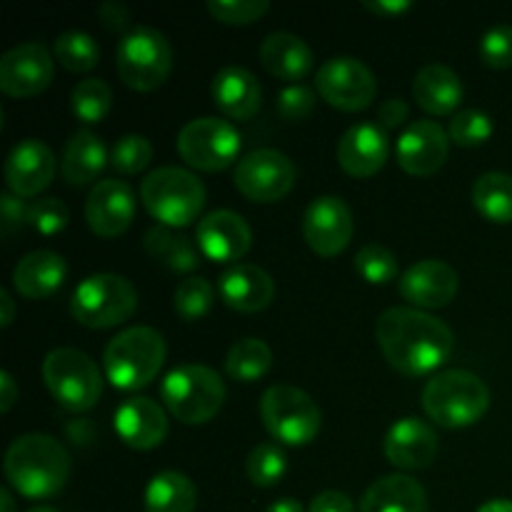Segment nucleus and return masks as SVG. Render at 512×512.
<instances>
[{
	"mask_svg": "<svg viewBox=\"0 0 512 512\" xmlns=\"http://www.w3.org/2000/svg\"><path fill=\"white\" fill-rule=\"evenodd\" d=\"M375 340L385 360L405 375H428L453 355L455 333L448 323L420 308L383 310L375 320Z\"/></svg>",
	"mask_w": 512,
	"mask_h": 512,
	"instance_id": "obj_1",
	"label": "nucleus"
},
{
	"mask_svg": "<svg viewBox=\"0 0 512 512\" xmlns=\"http://www.w3.org/2000/svg\"><path fill=\"white\" fill-rule=\"evenodd\" d=\"M68 448L58 438L45 433H28L8 445L3 458L5 480L15 493L30 500L58 495L70 478Z\"/></svg>",
	"mask_w": 512,
	"mask_h": 512,
	"instance_id": "obj_2",
	"label": "nucleus"
},
{
	"mask_svg": "<svg viewBox=\"0 0 512 512\" xmlns=\"http://www.w3.org/2000/svg\"><path fill=\"white\" fill-rule=\"evenodd\" d=\"M165 338L150 325H130L108 340L103 350L105 378L118 390L148 388L165 363Z\"/></svg>",
	"mask_w": 512,
	"mask_h": 512,
	"instance_id": "obj_3",
	"label": "nucleus"
},
{
	"mask_svg": "<svg viewBox=\"0 0 512 512\" xmlns=\"http://www.w3.org/2000/svg\"><path fill=\"white\" fill-rule=\"evenodd\" d=\"M490 408V388L465 368L440 370L425 383L423 410L440 428H468Z\"/></svg>",
	"mask_w": 512,
	"mask_h": 512,
	"instance_id": "obj_4",
	"label": "nucleus"
},
{
	"mask_svg": "<svg viewBox=\"0 0 512 512\" xmlns=\"http://www.w3.org/2000/svg\"><path fill=\"white\" fill-rule=\"evenodd\" d=\"M205 185L193 170L180 165H160L140 183L145 210L165 228H185L200 218L205 208Z\"/></svg>",
	"mask_w": 512,
	"mask_h": 512,
	"instance_id": "obj_5",
	"label": "nucleus"
},
{
	"mask_svg": "<svg viewBox=\"0 0 512 512\" xmlns=\"http://www.w3.org/2000/svg\"><path fill=\"white\" fill-rule=\"evenodd\" d=\"M223 378L210 365L185 363L170 370L160 383V398L165 410L185 425H205L225 405Z\"/></svg>",
	"mask_w": 512,
	"mask_h": 512,
	"instance_id": "obj_6",
	"label": "nucleus"
},
{
	"mask_svg": "<svg viewBox=\"0 0 512 512\" xmlns=\"http://www.w3.org/2000/svg\"><path fill=\"white\" fill-rule=\"evenodd\" d=\"M138 290L125 275L93 273L80 280L70 298V313L80 325L93 330L115 328L133 318Z\"/></svg>",
	"mask_w": 512,
	"mask_h": 512,
	"instance_id": "obj_7",
	"label": "nucleus"
},
{
	"mask_svg": "<svg viewBox=\"0 0 512 512\" xmlns=\"http://www.w3.org/2000/svg\"><path fill=\"white\" fill-rule=\"evenodd\" d=\"M115 68L128 88L148 93L168 80L173 70V45L153 25L130 28L115 50Z\"/></svg>",
	"mask_w": 512,
	"mask_h": 512,
	"instance_id": "obj_8",
	"label": "nucleus"
},
{
	"mask_svg": "<svg viewBox=\"0 0 512 512\" xmlns=\"http://www.w3.org/2000/svg\"><path fill=\"white\" fill-rule=\"evenodd\" d=\"M43 380L55 400L73 413L95 408L103 395L98 363L78 348H55L43 360Z\"/></svg>",
	"mask_w": 512,
	"mask_h": 512,
	"instance_id": "obj_9",
	"label": "nucleus"
},
{
	"mask_svg": "<svg viewBox=\"0 0 512 512\" xmlns=\"http://www.w3.org/2000/svg\"><path fill=\"white\" fill-rule=\"evenodd\" d=\"M260 420L283 445H308L318 438L323 413L305 390L295 385H270L260 398Z\"/></svg>",
	"mask_w": 512,
	"mask_h": 512,
	"instance_id": "obj_10",
	"label": "nucleus"
},
{
	"mask_svg": "<svg viewBox=\"0 0 512 512\" xmlns=\"http://www.w3.org/2000/svg\"><path fill=\"white\" fill-rule=\"evenodd\" d=\"M238 128L230 120L215 118V115H203V118H193L180 128L178 133V153L190 168L208 170H223L238 160L240 153Z\"/></svg>",
	"mask_w": 512,
	"mask_h": 512,
	"instance_id": "obj_11",
	"label": "nucleus"
},
{
	"mask_svg": "<svg viewBox=\"0 0 512 512\" xmlns=\"http://www.w3.org/2000/svg\"><path fill=\"white\" fill-rule=\"evenodd\" d=\"M233 180L235 188L253 203H275L293 190L298 168L280 150L258 148L238 160Z\"/></svg>",
	"mask_w": 512,
	"mask_h": 512,
	"instance_id": "obj_12",
	"label": "nucleus"
},
{
	"mask_svg": "<svg viewBox=\"0 0 512 512\" xmlns=\"http://www.w3.org/2000/svg\"><path fill=\"white\" fill-rule=\"evenodd\" d=\"M315 90L333 108L355 113L373 103L378 95V80L363 60L353 55H335L315 73Z\"/></svg>",
	"mask_w": 512,
	"mask_h": 512,
	"instance_id": "obj_13",
	"label": "nucleus"
},
{
	"mask_svg": "<svg viewBox=\"0 0 512 512\" xmlns=\"http://www.w3.org/2000/svg\"><path fill=\"white\" fill-rule=\"evenodd\" d=\"M55 75V60L38 40L18 43L0 55V90L10 98L40 95Z\"/></svg>",
	"mask_w": 512,
	"mask_h": 512,
	"instance_id": "obj_14",
	"label": "nucleus"
},
{
	"mask_svg": "<svg viewBox=\"0 0 512 512\" xmlns=\"http://www.w3.org/2000/svg\"><path fill=\"white\" fill-rule=\"evenodd\" d=\"M353 210L338 195H320L310 200L303 215V238L323 258H335L353 240Z\"/></svg>",
	"mask_w": 512,
	"mask_h": 512,
	"instance_id": "obj_15",
	"label": "nucleus"
},
{
	"mask_svg": "<svg viewBox=\"0 0 512 512\" xmlns=\"http://www.w3.org/2000/svg\"><path fill=\"white\" fill-rule=\"evenodd\" d=\"M450 153V135L438 120L420 118L405 125L395 143V158L398 165L410 175H428L438 173L445 165Z\"/></svg>",
	"mask_w": 512,
	"mask_h": 512,
	"instance_id": "obj_16",
	"label": "nucleus"
},
{
	"mask_svg": "<svg viewBox=\"0 0 512 512\" xmlns=\"http://www.w3.org/2000/svg\"><path fill=\"white\" fill-rule=\"evenodd\" d=\"M58 160L50 145L38 138H25L10 148L5 158V185L18 198H38L55 178Z\"/></svg>",
	"mask_w": 512,
	"mask_h": 512,
	"instance_id": "obj_17",
	"label": "nucleus"
},
{
	"mask_svg": "<svg viewBox=\"0 0 512 512\" xmlns=\"http://www.w3.org/2000/svg\"><path fill=\"white\" fill-rule=\"evenodd\" d=\"M200 255L213 263H238L253 245V230L248 220L235 210H213L203 215L195 228Z\"/></svg>",
	"mask_w": 512,
	"mask_h": 512,
	"instance_id": "obj_18",
	"label": "nucleus"
},
{
	"mask_svg": "<svg viewBox=\"0 0 512 512\" xmlns=\"http://www.w3.org/2000/svg\"><path fill=\"white\" fill-rule=\"evenodd\" d=\"M135 190L125 180L105 178L93 185L85 200V220L100 238H118L135 218Z\"/></svg>",
	"mask_w": 512,
	"mask_h": 512,
	"instance_id": "obj_19",
	"label": "nucleus"
},
{
	"mask_svg": "<svg viewBox=\"0 0 512 512\" xmlns=\"http://www.w3.org/2000/svg\"><path fill=\"white\" fill-rule=\"evenodd\" d=\"M460 288V278L453 265L443 260H418L410 265L398 280V290L415 308H445L455 300Z\"/></svg>",
	"mask_w": 512,
	"mask_h": 512,
	"instance_id": "obj_20",
	"label": "nucleus"
},
{
	"mask_svg": "<svg viewBox=\"0 0 512 512\" xmlns=\"http://www.w3.org/2000/svg\"><path fill=\"white\" fill-rule=\"evenodd\" d=\"M113 425L125 445L135 450H153L168 435V413L165 405L155 403L148 395H130L115 408Z\"/></svg>",
	"mask_w": 512,
	"mask_h": 512,
	"instance_id": "obj_21",
	"label": "nucleus"
},
{
	"mask_svg": "<svg viewBox=\"0 0 512 512\" xmlns=\"http://www.w3.org/2000/svg\"><path fill=\"white\" fill-rule=\"evenodd\" d=\"M385 458L400 470H420L428 468L440 450L438 433L430 423L408 415L390 425L383 440Z\"/></svg>",
	"mask_w": 512,
	"mask_h": 512,
	"instance_id": "obj_22",
	"label": "nucleus"
},
{
	"mask_svg": "<svg viewBox=\"0 0 512 512\" xmlns=\"http://www.w3.org/2000/svg\"><path fill=\"white\" fill-rule=\"evenodd\" d=\"M390 155L388 130L380 123H355L340 135L338 163L353 178H373Z\"/></svg>",
	"mask_w": 512,
	"mask_h": 512,
	"instance_id": "obj_23",
	"label": "nucleus"
},
{
	"mask_svg": "<svg viewBox=\"0 0 512 512\" xmlns=\"http://www.w3.org/2000/svg\"><path fill=\"white\" fill-rule=\"evenodd\" d=\"M218 293L223 303L238 313H260L273 303L275 280L260 265L235 263L220 273Z\"/></svg>",
	"mask_w": 512,
	"mask_h": 512,
	"instance_id": "obj_24",
	"label": "nucleus"
},
{
	"mask_svg": "<svg viewBox=\"0 0 512 512\" xmlns=\"http://www.w3.org/2000/svg\"><path fill=\"white\" fill-rule=\"evenodd\" d=\"M215 105L233 120H250L263 105L260 80L243 65H223L210 83Z\"/></svg>",
	"mask_w": 512,
	"mask_h": 512,
	"instance_id": "obj_25",
	"label": "nucleus"
},
{
	"mask_svg": "<svg viewBox=\"0 0 512 512\" xmlns=\"http://www.w3.org/2000/svg\"><path fill=\"white\" fill-rule=\"evenodd\" d=\"M68 278V263L55 250L25 253L13 268V288L28 300L50 298Z\"/></svg>",
	"mask_w": 512,
	"mask_h": 512,
	"instance_id": "obj_26",
	"label": "nucleus"
},
{
	"mask_svg": "<svg viewBox=\"0 0 512 512\" xmlns=\"http://www.w3.org/2000/svg\"><path fill=\"white\" fill-rule=\"evenodd\" d=\"M428 493L413 475H383L365 490L360 512H428Z\"/></svg>",
	"mask_w": 512,
	"mask_h": 512,
	"instance_id": "obj_27",
	"label": "nucleus"
},
{
	"mask_svg": "<svg viewBox=\"0 0 512 512\" xmlns=\"http://www.w3.org/2000/svg\"><path fill=\"white\" fill-rule=\"evenodd\" d=\"M260 63L275 78L298 83L313 70L315 55L300 35L278 30V33H270L260 43Z\"/></svg>",
	"mask_w": 512,
	"mask_h": 512,
	"instance_id": "obj_28",
	"label": "nucleus"
},
{
	"mask_svg": "<svg viewBox=\"0 0 512 512\" xmlns=\"http://www.w3.org/2000/svg\"><path fill=\"white\" fill-rule=\"evenodd\" d=\"M463 93L460 75L443 63L423 65L413 80V98L430 115H455Z\"/></svg>",
	"mask_w": 512,
	"mask_h": 512,
	"instance_id": "obj_29",
	"label": "nucleus"
},
{
	"mask_svg": "<svg viewBox=\"0 0 512 512\" xmlns=\"http://www.w3.org/2000/svg\"><path fill=\"white\" fill-rule=\"evenodd\" d=\"M110 155L105 150V143L100 135H95L90 128H80L70 135L65 143L63 160H60V173L75 188L90 185L100 178L103 168L108 165Z\"/></svg>",
	"mask_w": 512,
	"mask_h": 512,
	"instance_id": "obj_30",
	"label": "nucleus"
},
{
	"mask_svg": "<svg viewBox=\"0 0 512 512\" xmlns=\"http://www.w3.org/2000/svg\"><path fill=\"white\" fill-rule=\"evenodd\" d=\"M198 490L185 473L163 470L148 483L143 495L145 512H195Z\"/></svg>",
	"mask_w": 512,
	"mask_h": 512,
	"instance_id": "obj_31",
	"label": "nucleus"
},
{
	"mask_svg": "<svg viewBox=\"0 0 512 512\" xmlns=\"http://www.w3.org/2000/svg\"><path fill=\"white\" fill-rule=\"evenodd\" d=\"M145 250H148L155 260L168 265L170 270H178V273H193L200 265V253L193 245V240L185 238V235L173 233V230L165 228V225H153V228L145 233Z\"/></svg>",
	"mask_w": 512,
	"mask_h": 512,
	"instance_id": "obj_32",
	"label": "nucleus"
},
{
	"mask_svg": "<svg viewBox=\"0 0 512 512\" xmlns=\"http://www.w3.org/2000/svg\"><path fill=\"white\" fill-rule=\"evenodd\" d=\"M473 205L490 223H512V175L490 170L473 183Z\"/></svg>",
	"mask_w": 512,
	"mask_h": 512,
	"instance_id": "obj_33",
	"label": "nucleus"
},
{
	"mask_svg": "<svg viewBox=\"0 0 512 512\" xmlns=\"http://www.w3.org/2000/svg\"><path fill=\"white\" fill-rule=\"evenodd\" d=\"M273 368V350L260 338H240L225 355V370L238 383H255Z\"/></svg>",
	"mask_w": 512,
	"mask_h": 512,
	"instance_id": "obj_34",
	"label": "nucleus"
},
{
	"mask_svg": "<svg viewBox=\"0 0 512 512\" xmlns=\"http://www.w3.org/2000/svg\"><path fill=\"white\" fill-rule=\"evenodd\" d=\"M55 60H60V65L73 73H88L98 65L100 60V48L95 43V38L83 30H65L55 38L53 43Z\"/></svg>",
	"mask_w": 512,
	"mask_h": 512,
	"instance_id": "obj_35",
	"label": "nucleus"
},
{
	"mask_svg": "<svg viewBox=\"0 0 512 512\" xmlns=\"http://www.w3.org/2000/svg\"><path fill=\"white\" fill-rule=\"evenodd\" d=\"M113 105V90L103 78H85L70 93V108L80 123H100Z\"/></svg>",
	"mask_w": 512,
	"mask_h": 512,
	"instance_id": "obj_36",
	"label": "nucleus"
},
{
	"mask_svg": "<svg viewBox=\"0 0 512 512\" xmlns=\"http://www.w3.org/2000/svg\"><path fill=\"white\" fill-rule=\"evenodd\" d=\"M288 470V455L280 443H258L245 460V473L255 488H273Z\"/></svg>",
	"mask_w": 512,
	"mask_h": 512,
	"instance_id": "obj_37",
	"label": "nucleus"
},
{
	"mask_svg": "<svg viewBox=\"0 0 512 512\" xmlns=\"http://www.w3.org/2000/svg\"><path fill=\"white\" fill-rule=\"evenodd\" d=\"M215 303V288L208 278L203 275H190V278L180 280L173 295L175 313L183 320L193 323V320L205 318Z\"/></svg>",
	"mask_w": 512,
	"mask_h": 512,
	"instance_id": "obj_38",
	"label": "nucleus"
},
{
	"mask_svg": "<svg viewBox=\"0 0 512 512\" xmlns=\"http://www.w3.org/2000/svg\"><path fill=\"white\" fill-rule=\"evenodd\" d=\"M153 160V143L145 135L128 133L115 140L110 150V168L123 175H138Z\"/></svg>",
	"mask_w": 512,
	"mask_h": 512,
	"instance_id": "obj_39",
	"label": "nucleus"
},
{
	"mask_svg": "<svg viewBox=\"0 0 512 512\" xmlns=\"http://www.w3.org/2000/svg\"><path fill=\"white\" fill-rule=\"evenodd\" d=\"M355 270L368 280L370 285H385L398 278V258L390 248L380 243H368L355 255Z\"/></svg>",
	"mask_w": 512,
	"mask_h": 512,
	"instance_id": "obj_40",
	"label": "nucleus"
},
{
	"mask_svg": "<svg viewBox=\"0 0 512 512\" xmlns=\"http://www.w3.org/2000/svg\"><path fill=\"white\" fill-rule=\"evenodd\" d=\"M493 130H495L493 118H490L485 110H478V108L458 110L448 125L450 140L458 145H463V148H475V145H483L485 140H490Z\"/></svg>",
	"mask_w": 512,
	"mask_h": 512,
	"instance_id": "obj_41",
	"label": "nucleus"
},
{
	"mask_svg": "<svg viewBox=\"0 0 512 512\" xmlns=\"http://www.w3.org/2000/svg\"><path fill=\"white\" fill-rule=\"evenodd\" d=\"M70 220V210L63 200L58 198H35L28 205V225L33 230H38L40 235H58L60 230H65Z\"/></svg>",
	"mask_w": 512,
	"mask_h": 512,
	"instance_id": "obj_42",
	"label": "nucleus"
},
{
	"mask_svg": "<svg viewBox=\"0 0 512 512\" xmlns=\"http://www.w3.org/2000/svg\"><path fill=\"white\" fill-rule=\"evenodd\" d=\"M270 0H208V13L228 25H248L263 18Z\"/></svg>",
	"mask_w": 512,
	"mask_h": 512,
	"instance_id": "obj_43",
	"label": "nucleus"
},
{
	"mask_svg": "<svg viewBox=\"0 0 512 512\" xmlns=\"http://www.w3.org/2000/svg\"><path fill=\"white\" fill-rule=\"evenodd\" d=\"M480 58L490 68H512V25H493L480 38Z\"/></svg>",
	"mask_w": 512,
	"mask_h": 512,
	"instance_id": "obj_44",
	"label": "nucleus"
},
{
	"mask_svg": "<svg viewBox=\"0 0 512 512\" xmlns=\"http://www.w3.org/2000/svg\"><path fill=\"white\" fill-rule=\"evenodd\" d=\"M315 90L305 83H290L285 85L278 93V113L280 118L290 120V123H298V120H305L315 108Z\"/></svg>",
	"mask_w": 512,
	"mask_h": 512,
	"instance_id": "obj_45",
	"label": "nucleus"
},
{
	"mask_svg": "<svg viewBox=\"0 0 512 512\" xmlns=\"http://www.w3.org/2000/svg\"><path fill=\"white\" fill-rule=\"evenodd\" d=\"M23 223H28V205L23 203V198L13 193L0 195V225L5 238H10Z\"/></svg>",
	"mask_w": 512,
	"mask_h": 512,
	"instance_id": "obj_46",
	"label": "nucleus"
},
{
	"mask_svg": "<svg viewBox=\"0 0 512 512\" xmlns=\"http://www.w3.org/2000/svg\"><path fill=\"white\" fill-rule=\"evenodd\" d=\"M308 512H355L350 495L340 493V490H323L310 500Z\"/></svg>",
	"mask_w": 512,
	"mask_h": 512,
	"instance_id": "obj_47",
	"label": "nucleus"
},
{
	"mask_svg": "<svg viewBox=\"0 0 512 512\" xmlns=\"http://www.w3.org/2000/svg\"><path fill=\"white\" fill-rule=\"evenodd\" d=\"M408 103L403 98H388L378 110V120H380V128L390 130V128H400V125L408 120Z\"/></svg>",
	"mask_w": 512,
	"mask_h": 512,
	"instance_id": "obj_48",
	"label": "nucleus"
},
{
	"mask_svg": "<svg viewBox=\"0 0 512 512\" xmlns=\"http://www.w3.org/2000/svg\"><path fill=\"white\" fill-rule=\"evenodd\" d=\"M98 15H100V20H103V23L113 30L128 28V23H130V10L125 8L123 3H115V0H108V3L100 5Z\"/></svg>",
	"mask_w": 512,
	"mask_h": 512,
	"instance_id": "obj_49",
	"label": "nucleus"
},
{
	"mask_svg": "<svg viewBox=\"0 0 512 512\" xmlns=\"http://www.w3.org/2000/svg\"><path fill=\"white\" fill-rule=\"evenodd\" d=\"M18 403V383L8 370H0V413H10Z\"/></svg>",
	"mask_w": 512,
	"mask_h": 512,
	"instance_id": "obj_50",
	"label": "nucleus"
},
{
	"mask_svg": "<svg viewBox=\"0 0 512 512\" xmlns=\"http://www.w3.org/2000/svg\"><path fill=\"white\" fill-rule=\"evenodd\" d=\"M365 8L373 10L378 15H400L410 10V0H365Z\"/></svg>",
	"mask_w": 512,
	"mask_h": 512,
	"instance_id": "obj_51",
	"label": "nucleus"
},
{
	"mask_svg": "<svg viewBox=\"0 0 512 512\" xmlns=\"http://www.w3.org/2000/svg\"><path fill=\"white\" fill-rule=\"evenodd\" d=\"M0 310H3V313H0V328H8L15 318V303L10 290L5 288H0Z\"/></svg>",
	"mask_w": 512,
	"mask_h": 512,
	"instance_id": "obj_52",
	"label": "nucleus"
},
{
	"mask_svg": "<svg viewBox=\"0 0 512 512\" xmlns=\"http://www.w3.org/2000/svg\"><path fill=\"white\" fill-rule=\"evenodd\" d=\"M265 512H305V510H303V505H300V500L280 498V500H275V503L270 505Z\"/></svg>",
	"mask_w": 512,
	"mask_h": 512,
	"instance_id": "obj_53",
	"label": "nucleus"
},
{
	"mask_svg": "<svg viewBox=\"0 0 512 512\" xmlns=\"http://www.w3.org/2000/svg\"><path fill=\"white\" fill-rule=\"evenodd\" d=\"M478 512H512V500H505V498L488 500L485 505H480Z\"/></svg>",
	"mask_w": 512,
	"mask_h": 512,
	"instance_id": "obj_54",
	"label": "nucleus"
},
{
	"mask_svg": "<svg viewBox=\"0 0 512 512\" xmlns=\"http://www.w3.org/2000/svg\"><path fill=\"white\" fill-rule=\"evenodd\" d=\"M0 510H3V512H15V500H13V495H10L8 488L0 490Z\"/></svg>",
	"mask_w": 512,
	"mask_h": 512,
	"instance_id": "obj_55",
	"label": "nucleus"
},
{
	"mask_svg": "<svg viewBox=\"0 0 512 512\" xmlns=\"http://www.w3.org/2000/svg\"><path fill=\"white\" fill-rule=\"evenodd\" d=\"M28 512H58V510L48 508V505H38V508H33V510H28Z\"/></svg>",
	"mask_w": 512,
	"mask_h": 512,
	"instance_id": "obj_56",
	"label": "nucleus"
}]
</instances>
